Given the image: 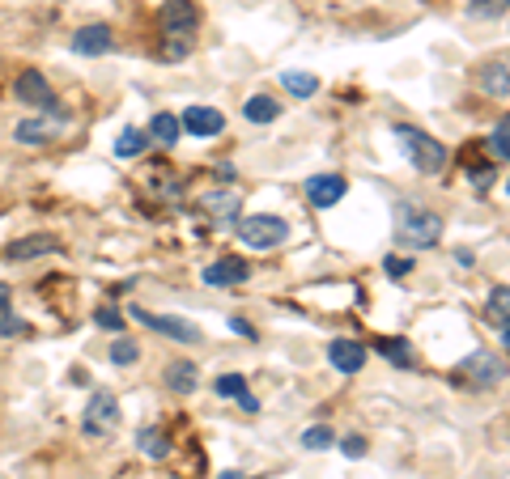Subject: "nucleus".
I'll return each mask as SVG.
<instances>
[{
  "label": "nucleus",
  "instance_id": "f257e3e1",
  "mask_svg": "<svg viewBox=\"0 0 510 479\" xmlns=\"http://www.w3.org/2000/svg\"><path fill=\"white\" fill-rule=\"evenodd\" d=\"M396 238L409 250H430L442 238V217L430 209H422L417 199H400L396 204Z\"/></svg>",
  "mask_w": 510,
  "mask_h": 479
},
{
  "label": "nucleus",
  "instance_id": "f03ea898",
  "mask_svg": "<svg viewBox=\"0 0 510 479\" xmlns=\"http://www.w3.org/2000/svg\"><path fill=\"white\" fill-rule=\"evenodd\" d=\"M158 25H162L166 60H183L192 51V30H196V5L192 0H166L162 13H158Z\"/></svg>",
  "mask_w": 510,
  "mask_h": 479
},
{
  "label": "nucleus",
  "instance_id": "7ed1b4c3",
  "mask_svg": "<svg viewBox=\"0 0 510 479\" xmlns=\"http://www.w3.org/2000/svg\"><path fill=\"white\" fill-rule=\"evenodd\" d=\"M391 136H396L400 153L412 161V170L442 174V166H447V148L438 145L434 136H425L422 127H412V123H396V127H391Z\"/></svg>",
  "mask_w": 510,
  "mask_h": 479
},
{
  "label": "nucleus",
  "instance_id": "20e7f679",
  "mask_svg": "<svg viewBox=\"0 0 510 479\" xmlns=\"http://www.w3.org/2000/svg\"><path fill=\"white\" fill-rule=\"evenodd\" d=\"M238 238L251 246V250H273L289 238V221L286 217H268V212H255V217H243L238 221Z\"/></svg>",
  "mask_w": 510,
  "mask_h": 479
},
{
  "label": "nucleus",
  "instance_id": "39448f33",
  "mask_svg": "<svg viewBox=\"0 0 510 479\" xmlns=\"http://www.w3.org/2000/svg\"><path fill=\"white\" fill-rule=\"evenodd\" d=\"M132 319H137V322H145L150 331H158V335H166V340H174V344H200V340H204L196 322L174 319V314H150V310L132 306Z\"/></svg>",
  "mask_w": 510,
  "mask_h": 479
},
{
  "label": "nucleus",
  "instance_id": "423d86ee",
  "mask_svg": "<svg viewBox=\"0 0 510 479\" xmlns=\"http://www.w3.org/2000/svg\"><path fill=\"white\" fill-rule=\"evenodd\" d=\"M115 424H120V399L111 391H94L86 403V416H81V429L89 437H107Z\"/></svg>",
  "mask_w": 510,
  "mask_h": 479
},
{
  "label": "nucleus",
  "instance_id": "0eeeda50",
  "mask_svg": "<svg viewBox=\"0 0 510 479\" xmlns=\"http://www.w3.org/2000/svg\"><path fill=\"white\" fill-rule=\"evenodd\" d=\"M302 191H307V204H311V209H332V204L345 199L349 183L340 174H311V178L302 183Z\"/></svg>",
  "mask_w": 510,
  "mask_h": 479
},
{
  "label": "nucleus",
  "instance_id": "6e6552de",
  "mask_svg": "<svg viewBox=\"0 0 510 479\" xmlns=\"http://www.w3.org/2000/svg\"><path fill=\"white\" fill-rule=\"evenodd\" d=\"M455 373H463L473 386H498V382L506 378V361L494 357V352H473Z\"/></svg>",
  "mask_w": 510,
  "mask_h": 479
},
{
  "label": "nucleus",
  "instance_id": "1a4fd4ad",
  "mask_svg": "<svg viewBox=\"0 0 510 479\" xmlns=\"http://www.w3.org/2000/svg\"><path fill=\"white\" fill-rule=\"evenodd\" d=\"M247 276H251L247 259H234V255L217 259V263H209V268L200 271V280L209 284V289H230V284H243Z\"/></svg>",
  "mask_w": 510,
  "mask_h": 479
},
{
  "label": "nucleus",
  "instance_id": "9d476101",
  "mask_svg": "<svg viewBox=\"0 0 510 479\" xmlns=\"http://www.w3.org/2000/svg\"><path fill=\"white\" fill-rule=\"evenodd\" d=\"M13 94H17V102H26V107H38V111H51V86L47 76L38 73V68H26L22 76H17V86H13Z\"/></svg>",
  "mask_w": 510,
  "mask_h": 479
},
{
  "label": "nucleus",
  "instance_id": "9b49d317",
  "mask_svg": "<svg viewBox=\"0 0 510 479\" xmlns=\"http://www.w3.org/2000/svg\"><path fill=\"white\" fill-rule=\"evenodd\" d=\"M179 127H187V136H200V140H209V136H217L225 127V115L213 111V107H187L183 119H179Z\"/></svg>",
  "mask_w": 510,
  "mask_h": 479
},
{
  "label": "nucleus",
  "instance_id": "f8f14e48",
  "mask_svg": "<svg viewBox=\"0 0 510 479\" xmlns=\"http://www.w3.org/2000/svg\"><path fill=\"white\" fill-rule=\"evenodd\" d=\"M115 47V35H111V25H81L73 35V51L77 56H107V51Z\"/></svg>",
  "mask_w": 510,
  "mask_h": 479
},
{
  "label": "nucleus",
  "instance_id": "ddd939ff",
  "mask_svg": "<svg viewBox=\"0 0 510 479\" xmlns=\"http://www.w3.org/2000/svg\"><path fill=\"white\" fill-rule=\"evenodd\" d=\"M328 361H332L337 373H358V369L366 365V348H361L358 340H332V344H328Z\"/></svg>",
  "mask_w": 510,
  "mask_h": 479
},
{
  "label": "nucleus",
  "instance_id": "4468645a",
  "mask_svg": "<svg viewBox=\"0 0 510 479\" xmlns=\"http://www.w3.org/2000/svg\"><path fill=\"white\" fill-rule=\"evenodd\" d=\"M200 209H204V217H213V221H238V196L234 191H204L200 196Z\"/></svg>",
  "mask_w": 510,
  "mask_h": 479
},
{
  "label": "nucleus",
  "instance_id": "2eb2a0df",
  "mask_svg": "<svg viewBox=\"0 0 510 479\" xmlns=\"http://www.w3.org/2000/svg\"><path fill=\"white\" fill-rule=\"evenodd\" d=\"M166 386L174 394H192L200 386V369L192 361H174V365H166Z\"/></svg>",
  "mask_w": 510,
  "mask_h": 479
},
{
  "label": "nucleus",
  "instance_id": "dca6fc26",
  "mask_svg": "<svg viewBox=\"0 0 510 479\" xmlns=\"http://www.w3.org/2000/svg\"><path fill=\"white\" fill-rule=\"evenodd\" d=\"M13 140L17 145H47V140H56V127L43 119H22L13 127Z\"/></svg>",
  "mask_w": 510,
  "mask_h": 479
},
{
  "label": "nucleus",
  "instance_id": "f3484780",
  "mask_svg": "<svg viewBox=\"0 0 510 479\" xmlns=\"http://www.w3.org/2000/svg\"><path fill=\"white\" fill-rule=\"evenodd\" d=\"M51 250H60V242L47 234H35V238H26V242H13L9 259H38V255H51Z\"/></svg>",
  "mask_w": 510,
  "mask_h": 479
},
{
  "label": "nucleus",
  "instance_id": "a211bd4d",
  "mask_svg": "<svg viewBox=\"0 0 510 479\" xmlns=\"http://www.w3.org/2000/svg\"><path fill=\"white\" fill-rule=\"evenodd\" d=\"M137 450L145 458H153V463H162L166 454H171V442H166V433L162 429H141L137 433Z\"/></svg>",
  "mask_w": 510,
  "mask_h": 479
},
{
  "label": "nucleus",
  "instance_id": "6ab92c4d",
  "mask_svg": "<svg viewBox=\"0 0 510 479\" xmlns=\"http://www.w3.org/2000/svg\"><path fill=\"white\" fill-rule=\"evenodd\" d=\"M179 132H183V127H179V115H166V111H158L153 115V123H150V136L153 140H158V145H179Z\"/></svg>",
  "mask_w": 510,
  "mask_h": 479
},
{
  "label": "nucleus",
  "instance_id": "aec40b11",
  "mask_svg": "<svg viewBox=\"0 0 510 479\" xmlns=\"http://www.w3.org/2000/svg\"><path fill=\"white\" fill-rule=\"evenodd\" d=\"M506 301H510V289H506V284H498V289L489 293V319L498 322V340H502V344H510V327H506Z\"/></svg>",
  "mask_w": 510,
  "mask_h": 479
},
{
  "label": "nucleus",
  "instance_id": "412c9836",
  "mask_svg": "<svg viewBox=\"0 0 510 479\" xmlns=\"http://www.w3.org/2000/svg\"><path fill=\"white\" fill-rule=\"evenodd\" d=\"M243 115H247L251 123H273L276 115H281V102H273L268 94H255V98L243 102Z\"/></svg>",
  "mask_w": 510,
  "mask_h": 479
},
{
  "label": "nucleus",
  "instance_id": "4be33fe9",
  "mask_svg": "<svg viewBox=\"0 0 510 479\" xmlns=\"http://www.w3.org/2000/svg\"><path fill=\"white\" fill-rule=\"evenodd\" d=\"M481 89H485V94H494V98H506V94H510L506 64H485V68H481Z\"/></svg>",
  "mask_w": 510,
  "mask_h": 479
},
{
  "label": "nucleus",
  "instance_id": "5701e85b",
  "mask_svg": "<svg viewBox=\"0 0 510 479\" xmlns=\"http://www.w3.org/2000/svg\"><path fill=\"white\" fill-rule=\"evenodd\" d=\"M379 352H383L391 365H400V369H412V344L409 340H400V335H391V340H379Z\"/></svg>",
  "mask_w": 510,
  "mask_h": 479
},
{
  "label": "nucleus",
  "instance_id": "b1692460",
  "mask_svg": "<svg viewBox=\"0 0 510 479\" xmlns=\"http://www.w3.org/2000/svg\"><path fill=\"white\" fill-rule=\"evenodd\" d=\"M145 145H150V136L141 127H124L120 140H115V158H137V153H145Z\"/></svg>",
  "mask_w": 510,
  "mask_h": 479
},
{
  "label": "nucleus",
  "instance_id": "393cba45",
  "mask_svg": "<svg viewBox=\"0 0 510 479\" xmlns=\"http://www.w3.org/2000/svg\"><path fill=\"white\" fill-rule=\"evenodd\" d=\"M213 391H217V399H243L247 394V378L243 373H222L213 382Z\"/></svg>",
  "mask_w": 510,
  "mask_h": 479
},
{
  "label": "nucleus",
  "instance_id": "a878e982",
  "mask_svg": "<svg viewBox=\"0 0 510 479\" xmlns=\"http://www.w3.org/2000/svg\"><path fill=\"white\" fill-rule=\"evenodd\" d=\"M281 81H286V89L294 94V98H311L315 89H319V81H315L311 73H286Z\"/></svg>",
  "mask_w": 510,
  "mask_h": 479
},
{
  "label": "nucleus",
  "instance_id": "bb28decb",
  "mask_svg": "<svg viewBox=\"0 0 510 479\" xmlns=\"http://www.w3.org/2000/svg\"><path fill=\"white\" fill-rule=\"evenodd\" d=\"M302 445H307V450H332V445H337V433L328 429V424H315V429L302 433Z\"/></svg>",
  "mask_w": 510,
  "mask_h": 479
},
{
  "label": "nucleus",
  "instance_id": "cd10ccee",
  "mask_svg": "<svg viewBox=\"0 0 510 479\" xmlns=\"http://www.w3.org/2000/svg\"><path fill=\"white\" fill-rule=\"evenodd\" d=\"M510 123L506 119H498V127H494V132H489V148H494V158L498 161H506L510 158Z\"/></svg>",
  "mask_w": 510,
  "mask_h": 479
},
{
  "label": "nucleus",
  "instance_id": "c85d7f7f",
  "mask_svg": "<svg viewBox=\"0 0 510 479\" xmlns=\"http://www.w3.org/2000/svg\"><path fill=\"white\" fill-rule=\"evenodd\" d=\"M137 357H141V348L132 344V340H124V335L111 344V361H115V365H132Z\"/></svg>",
  "mask_w": 510,
  "mask_h": 479
},
{
  "label": "nucleus",
  "instance_id": "c756f323",
  "mask_svg": "<svg viewBox=\"0 0 510 479\" xmlns=\"http://www.w3.org/2000/svg\"><path fill=\"white\" fill-rule=\"evenodd\" d=\"M468 13H473V17H502V13H506V0H473V5H468Z\"/></svg>",
  "mask_w": 510,
  "mask_h": 479
},
{
  "label": "nucleus",
  "instance_id": "7c9ffc66",
  "mask_svg": "<svg viewBox=\"0 0 510 479\" xmlns=\"http://www.w3.org/2000/svg\"><path fill=\"white\" fill-rule=\"evenodd\" d=\"M94 322H99L102 331H120V335H124V314H115L111 306H102L99 314H94Z\"/></svg>",
  "mask_w": 510,
  "mask_h": 479
},
{
  "label": "nucleus",
  "instance_id": "2f4dec72",
  "mask_svg": "<svg viewBox=\"0 0 510 479\" xmlns=\"http://www.w3.org/2000/svg\"><path fill=\"white\" fill-rule=\"evenodd\" d=\"M383 271H387V276H391V280H404V276H409V271H412V259L387 255V259H383Z\"/></svg>",
  "mask_w": 510,
  "mask_h": 479
},
{
  "label": "nucleus",
  "instance_id": "473e14b6",
  "mask_svg": "<svg viewBox=\"0 0 510 479\" xmlns=\"http://www.w3.org/2000/svg\"><path fill=\"white\" fill-rule=\"evenodd\" d=\"M366 450H370V445H366V437H358V433L340 437V454H345V458H361Z\"/></svg>",
  "mask_w": 510,
  "mask_h": 479
},
{
  "label": "nucleus",
  "instance_id": "72a5a7b5",
  "mask_svg": "<svg viewBox=\"0 0 510 479\" xmlns=\"http://www.w3.org/2000/svg\"><path fill=\"white\" fill-rule=\"evenodd\" d=\"M0 331H5V335H22V331H26V322L9 319V314H0Z\"/></svg>",
  "mask_w": 510,
  "mask_h": 479
},
{
  "label": "nucleus",
  "instance_id": "f704fd0d",
  "mask_svg": "<svg viewBox=\"0 0 510 479\" xmlns=\"http://www.w3.org/2000/svg\"><path fill=\"white\" fill-rule=\"evenodd\" d=\"M238 407H243V412H251V416H255V412H260V403H255V399H251V394H243V399H238Z\"/></svg>",
  "mask_w": 510,
  "mask_h": 479
},
{
  "label": "nucleus",
  "instance_id": "c9c22d12",
  "mask_svg": "<svg viewBox=\"0 0 510 479\" xmlns=\"http://www.w3.org/2000/svg\"><path fill=\"white\" fill-rule=\"evenodd\" d=\"M9 284H0V314H9Z\"/></svg>",
  "mask_w": 510,
  "mask_h": 479
},
{
  "label": "nucleus",
  "instance_id": "e433bc0d",
  "mask_svg": "<svg viewBox=\"0 0 510 479\" xmlns=\"http://www.w3.org/2000/svg\"><path fill=\"white\" fill-rule=\"evenodd\" d=\"M222 479H251V475H238V471H222Z\"/></svg>",
  "mask_w": 510,
  "mask_h": 479
}]
</instances>
